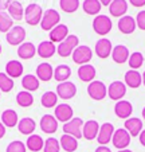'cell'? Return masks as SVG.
Wrapping results in <instances>:
<instances>
[{"instance_id": "1", "label": "cell", "mask_w": 145, "mask_h": 152, "mask_svg": "<svg viewBox=\"0 0 145 152\" xmlns=\"http://www.w3.org/2000/svg\"><path fill=\"white\" fill-rule=\"evenodd\" d=\"M43 18V10L39 4L31 3L24 8V20L30 26H36L40 23Z\"/></svg>"}, {"instance_id": "2", "label": "cell", "mask_w": 145, "mask_h": 152, "mask_svg": "<svg viewBox=\"0 0 145 152\" xmlns=\"http://www.w3.org/2000/svg\"><path fill=\"white\" fill-rule=\"evenodd\" d=\"M79 46V38L77 35H68L63 42H60L57 47V53L60 55V57L66 58V57H70L73 54L77 47Z\"/></svg>"}, {"instance_id": "3", "label": "cell", "mask_w": 145, "mask_h": 152, "mask_svg": "<svg viewBox=\"0 0 145 152\" xmlns=\"http://www.w3.org/2000/svg\"><path fill=\"white\" fill-rule=\"evenodd\" d=\"M60 22V15L57 10L50 8L43 12V18L40 20V27L43 31H51L54 27H57Z\"/></svg>"}, {"instance_id": "4", "label": "cell", "mask_w": 145, "mask_h": 152, "mask_svg": "<svg viewBox=\"0 0 145 152\" xmlns=\"http://www.w3.org/2000/svg\"><path fill=\"white\" fill-rule=\"evenodd\" d=\"M111 27H113V23H111V19L106 15H97L93 20V30L94 32H97L98 35H102L105 37L106 34L111 31Z\"/></svg>"}, {"instance_id": "5", "label": "cell", "mask_w": 145, "mask_h": 152, "mask_svg": "<svg viewBox=\"0 0 145 152\" xmlns=\"http://www.w3.org/2000/svg\"><path fill=\"white\" fill-rule=\"evenodd\" d=\"M82 126H83V120L79 117H73L70 121L63 124L62 131L66 135H70L73 137L78 139L82 137Z\"/></svg>"}, {"instance_id": "6", "label": "cell", "mask_w": 145, "mask_h": 152, "mask_svg": "<svg viewBox=\"0 0 145 152\" xmlns=\"http://www.w3.org/2000/svg\"><path fill=\"white\" fill-rule=\"evenodd\" d=\"M87 94L90 96L93 100L101 101L108 96V88L102 81H91L87 86Z\"/></svg>"}, {"instance_id": "7", "label": "cell", "mask_w": 145, "mask_h": 152, "mask_svg": "<svg viewBox=\"0 0 145 152\" xmlns=\"http://www.w3.org/2000/svg\"><path fill=\"white\" fill-rule=\"evenodd\" d=\"M130 137L132 136L129 135V132L125 128H119L114 131L113 137H111V143H113V145L117 149H125L130 144Z\"/></svg>"}, {"instance_id": "8", "label": "cell", "mask_w": 145, "mask_h": 152, "mask_svg": "<svg viewBox=\"0 0 145 152\" xmlns=\"http://www.w3.org/2000/svg\"><path fill=\"white\" fill-rule=\"evenodd\" d=\"M73 61L77 65H86L90 62V59L93 58V50L86 45H81L73 51Z\"/></svg>"}, {"instance_id": "9", "label": "cell", "mask_w": 145, "mask_h": 152, "mask_svg": "<svg viewBox=\"0 0 145 152\" xmlns=\"http://www.w3.org/2000/svg\"><path fill=\"white\" fill-rule=\"evenodd\" d=\"M7 42L11 46H20L26 39V30L22 26H14L6 35Z\"/></svg>"}, {"instance_id": "10", "label": "cell", "mask_w": 145, "mask_h": 152, "mask_svg": "<svg viewBox=\"0 0 145 152\" xmlns=\"http://www.w3.org/2000/svg\"><path fill=\"white\" fill-rule=\"evenodd\" d=\"M126 94V85L122 81H113L108 88V96L114 101L122 100Z\"/></svg>"}, {"instance_id": "11", "label": "cell", "mask_w": 145, "mask_h": 152, "mask_svg": "<svg viewBox=\"0 0 145 152\" xmlns=\"http://www.w3.org/2000/svg\"><path fill=\"white\" fill-rule=\"evenodd\" d=\"M57 94L62 100H70L77 94V86H75V83L70 82V81L60 82L57 86Z\"/></svg>"}, {"instance_id": "12", "label": "cell", "mask_w": 145, "mask_h": 152, "mask_svg": "<svg viewBox=\"0 0 145 152\" xmlns=\"http://www.w3.org/2000/svg\"><path fill=\"white\" fill-rule=\"evenodd\" d=\"M114 131L116 129H114L111 123H103L100 126V132H98V136H97V141L100 143V145H106L109 141H111Z\"/></svg>"}, {"instance_id": "13", "label": "cell", "mask_w": 145, "mask_h": 152, "mask_svg": "<svg viewBox=\"0 0 145 152\" xmlns=\"http://www.w3.org/2000/svg\"><path fill=\"white\" fill-rule=\"evenodd\" d=\"M111 51H113L111 42L109 39H106V38H101L95 43V54L101 59H106L109 55H111Z\"/></svg>"}, {"instance_id": "14", "label": "cell", "mask_w": 145, "mask_h": 152, "mask_svg": "<svg viewBox=\"0 0 145 152\" xmlns=\"http://www.w3.org/2000/svg\"><path fill=\"white\" fill-rule=\"evenodd\" d=\"M100 124L95 120H89L83 124L82 126V137H85L86 140H94L98 136L100 132Z\"/></svg>"}, {"instance_id": "15", "label": "cell", "mask_w": 145, "mask_h": 152, "mask_svg": "<svg viewBox=\"0 0 145 152\" xmlns=\"http://www.w3.org/2000/svg\"><path fill=\"white\" fill-rule=\"evenodd\" d=\"M114 113L118 118H129L130 115L133 113V106L129 101L126 100H119L116 102V106H114Z\"/></svg>"}, {"instance_id": "16", "label": "cell", "mask_w": 145, "mask_h": 152, "mask_svg": "<svg viewBox=\"0 0 145 152\" xmlns=\"http://www.w3.org/2000/svg\"><path fill=\"white\" fill-rule=\"evenodd\" d=\"M40 129L47 135L55 133L58 129V120L55 118V116L51 115H43L40 118Z\"/></svg>"}, {"instance_id": "17", "label": "cell", "mask_w": 145, "mask_h": 152, "mask_svg": "<svg viewBox=\"0 0 145 152\" xmlns=\"http://www.w3.org/2000/svg\"><path fill=\"white\" fill-rule=\"evenodd\" d=\"M73 113H74L73 112V108L68 104H59L55 108L54 116L60 123H67V121H70L73 118Z\"/></svg>"}, {"instance_id": "18", "label": "cell", "mask_w": 145, "mask_h": 152, "mask_svg": "<svg viewBox=\"0 0 145 152\" xmlns=\"http://www.w3.org/2000/svg\"><path fill=\"white\" fill-rule=\"evenodd\" d=\"M124 128L129 132V135L132 137H137L140 136L142 131V121L141 118L138 117H129L125 120V124H124Z\"/></svg>"}, {"instance_id": "19", "label": "cell", "mask_w": 145, "mask_h": 152, "mask_svg": "<svg viewBox=\"0 0 145 152\" xmlns=\"http://www.w3.org/2000/svg\"><path fill=\"white\" fill-rule=\"evenodd\" d=\"M48 37H50V40L52 43H60L68 37V27L66 24H58L57 27L51 30L48 32Z\"/></svg>"}, {"instance_id": "20", "label": "cell", "mask_w": 145, "mask_h": 152, "mask_svg": "<svg viewBox=\"0 0 145 152\" xmlns=\"http://www.w3.org/2000/svg\"><path fill=\"white\" fill-rule=\"evenodd\" d=\"M126 11H128V1L126 0H113L109 6V12L114 18L125 16Z\"/></svg>"}, {"instance_id": "21", "label": "cell", "mask_w": 145, "mask_h": 152, "mask_svg": "<svg viewBox=\"0 0 145 152\" xmlns=\"http://www.w3.org/2000/svg\"><path fill=\"white\" fill-rule=\"evenodd\" d=\"M78 78H79L82 82H89L90 83L91 81H94L95 78V74H97V70L93 65H81L78 67Z\"/></svg>"}, {"instance_id": "22", "label": "cell", "mask_w": 145, "mask_h": 152, "mask_svg": "<svg viewBox=\"0 0 145 152\" xmlns=\"http://www.w3.org/2000/svg\"><path fill=\"white\" fill-rule=\"evenodd\" d=\"M130 57V53H129L128 47L124 46V45H117L116 47H113V51H111V58L118 65H122Z\"/></svg>"}, {"instance_id": "23", "label": "cell", "mask_w": 145, "mask_h": 152, "mask_svg": "<svg viewBox=\"0 0 145 152\" xmlns=\"http://www.w3.org/2000/svg\"><path fill=\"white\" fill-rule=\"evenodd\" d=\"M137 24H136V19L132 16H129V15H125V16L119 18L118 20V30L122 34H132V32H134V30H136Z\"/></svg>"}, {"instance_id": "24", "label": "cell", "mask_w": 145, "mask_h": 152, "mask_svg": "<svg viewBox=\"0 0 145 152\" xmlns=\"http://www.w3.org/2000/svg\"><path fill=\"white\" fill-rule=\"evenodd\" d=\"M36 53L39 57L42 58H51L52 55L57 53V47H55V43H52L51 40H43L39 46L36 47Z\"/></svg>"}, {"instance_id": "25", "label": "cell", "mask_w": 145, "mask_h": 152, "mask_svg": "<svg viewBox=\"0 0 145 152\" xmlns=\"http://www.w3.org/2000/svg\"><path fill=\"white\" fill-rule=\"evenodd\" d=\"M17 129L22 135L30 136L34 133V131L36 129V123L34 121V118L31 117H23L17 123Z\"/></svg>"}, {"instance_id": "26", "label": "cell", "mask_w": 145, "mask_h": 152, "mask_svg": "<svg viewBox=\"0 0 145 152\" xmlns=\"http://www.w3.org/2000/svg\"><path fill=\"white\" fill-rule=\"evenodd\" d=\"M23 63L20 61H16V59H12V61H8L6 65V74L9 75V77L14 80V78H19L20 75L23 74Z\"/></svg>"}, {"instance_id": "27", "label": "cell", "mask_w": 145, "mask_h": 152, "mask_svg": "<svg viewBox=\"0 0 145 152\" xmlns=\"http://www.w3.org/2000/svg\"><path fill=\"white\" fill-rule=\"evenodd\" d=\"M36 77H38V80L43 81V82L50 81L54 77V69H52V66L47 62L40 63L39 66L36 67Z\"/></svg>"}, {"instance_id": "28", "label": "cell", "mask_w": 145, "mask_h": 152, "mask_svg": "<svg viewBox=\"0 0 145 152\" xmlns=\"http://www.w3.org/2000/svg\"><path fill=\"white\" fill-rule=\"evenodd\" d=\"M142 83V75L140 74L137 70H128L125 73V85L132 88V89H137Z\"/></svg>"}, {"instance_id": "29", "label": "cell", "mask_w": 145, "mask_h": 152, "mask_svg": "<svg viewBox=\"0 0 145 152\" xmlns=\"http://www.w3.org/2000/svg\"><path fill=\"white\" fill-rule=\"evenodd\" d=\"M35 54H36V47L31 42H23L17 47V55L22 59H31Z\"/></svg>"}, {"instance_id": "30", "label": "cell", "mask_w": 145, "mask_h": 152, "mask_svg": "<svg viewBox=\"0 0 145 152\" xmlns=\"http://www.w3.org/2000/svg\"><path fill=\"white\" fill-rule=\"evenodd\" d=\"M1 123L4 124L6 128H14L19 123V117H17V113L14 109H6L1 113Z\"/></svg>"}, {"instance_id": "31", "label": "cell", "mask_w": 145, "mask_h": 152, "mask_svg": "<svg viewBox=\"0 0 145 152\" xmlns=\"http://www.w3.org/2000/svg\"><path fill=\"white\" fill-rule=\"evenodd\" d=\"M8 15L12 18V20H16V22H20L22 19H24V8H23L22 3L14 0L11 6L8 7Z\"/></svg>"}, {"instance_id": "32", "label": "cell", "mask_w": 145, "mask_h": 152, "mask_svg": "<svg viewBox=\"0 0 145 152\" xmlns=\"http://www.w3.org/2000/svg\"><path fill=\"white\" fill-rule=\"evenodd\" d=\"M59 143H60V147L62 149H65L66 152H74L77 151L78 148V140L75 137L70 135H62V137L59 139Z\"/></svg>"}, {"instance_id": "33", "label": "cell", "mask_w": 145, "mask_h": 152, "mask_svg": "<svg viewBox=\"0 0 145 152\" xmlns=\"http://www.w3.org/2000/svg\"><path fill=\"white\" fill-rule=\"evenodd\" d=\"M26 147L30 149V151L38 152V151H40V149H43V147H44V140H43L39 135L32 133V135H30L28 139H27Z\"/></svg>"}, {"instance_id": "34", "label": "cell", "mask_w": 145, "mask_h": 152, "mask_svg": "<svg viewBox=\"0 0 145 152\" xmlns=\"http://www.w3.org/2000/svg\"><path fill=\"white\" fill-rule=\"evenodd\" d=\"M22 86L24 88V90H27L30 93L35 92L39 88V80L34 74H27L22 78Z\"/></svg>"}, {"instance_id": "35", "label": "cell", "mask_w": 145, "mask_h": 152, "mask_svg": "<svg viewBox=\"0 0 145 152\" xmlns=\"http://www.w3.org/2000/svg\"><path fill=\"white\" fill-rule=\"evenodd\" d=\"M83 11L87 15H100V11L102 8V4L100 3V0H85L82 4Z\"/></svg>"}, {"instance_id": "36", "label": "cell", "mask_w": 145, "mask_h": 152, "mask_svg": "<svg viewBox=\"0 0 145 152\" xmlns=\"http://www.w3.org/2000/svg\"><path fill=\"white\" fill-rule=\"evenodd\" d=\"M71 75V69L67 65H59L54 69V78L58 82H66Z\"/></svg>"}, {"instance_id": "37", "label": "cell", "mask_w": 145, "mask_h": 152, "mask_svg": "<svg viewBox=\"0 0 145 152\" xmlns=\"http://www.w3.org/2000/svg\"><path fill=\"white\" fill-rule=\"evenodd\" d=\"M16 102L22 108H28V106H31L34 104V97H32V94L30 92L22 90V92H19L16 94Z\"/></svg>"}, {"instance_id": "38", "label": "cell", "mask_w": 145, "mask_h": 152, "mask_svg": "<svg viewBox=\"0 0 145 152\" xmlns=\"http://www.w3.org/2000/svg\"><path fill=\"white\" fill-rule=\"evenodd\" d=\"M58 94L54 92H46L43 93L42 98H40V104H42L44 108H52V106H57V102H58Z\"/></svg>"}, {"instance_id": "39", "label": "cell", "mask_w": 145, "mask_h": 152, "mask_svg": "<svg viewBox=\"0 0 145 152\" xmlns=\"http://www.w3.org/2000/svg\"><path fill=\"white\" fill-rule=\"evenodd\" d=\"M14 27V20L6 11H0V32H8Z\"/></svg>"}, {"instance_id": "40", "label": "cell", "mask_w": 145, "mask_h": 152, "mask_svg": "<svg viewBox=\"0 0 145 152\" xmlns=\"http://www.w3.org/2000/svg\"><path fill=\"white\" fill-rule=\"evenodd\" d=\"M59 7L63 12L73 14L79 8V0H59Z\"/></svg>"}, {"instance_id": "41", "label": "cell", "mask_w": 145, "mask_h": 152, "mask_svg": "<svg viewBox=\"0 0 145 152\" xmlns=\"http://www.w3.org/2000/svg\"><path fill=\"white\" fill-rule=\"evenodd\" d=\"M14 80L6 73H0V92L8 93L14 89Z\"/></svg>"}, {"instance_id": "42", "label": "cell", "mask_w": 145, "mask_h": 152, "mask_svg": "<svg viewBox=\"0 0 145 152\" xmlns=\"http://www.w3.org/2000/svg\"><path fill=\"white\" fill-rule=\"evenodd\" d=\"M128 63H129V66H130L132 70H138L140 67L142 66V63H144V55L138 51L132 53L129 59H128Z\"/></svg>"}, {"instance_id": "43", "label": "cell", "mask_w": 145, "mask_h": 152, "mask_svg": "<svg viewBox=\"0 0 145 152\" xmlns=\"http://www.w3.org/2000/svg\"><path fill=\"white\" fill-rule=\"evenodd\" d=\"M59 149H60V143L58 139H54V137L46 139L44 147H43L44 152H59Z\"/></svg>"}, {"instance_id": "44", "label": "cell", "mask_w": 145, "mask_h": 152, "mask_svg": "<svg viewBox=\"0 0 145 152\" xmlns=\"http://www.w3.org/2000/svg\"><path fill=\"white\" fill-rule=\"evenodd\" d=\"M6 152H27L26 144L20 140H14L7 145Z\"/></svg>"}, {"instance_id": "45", "label": "cell", "mask_w": 145, "mask_h": 152, "mask_svg": "<svg viewBox=\"0 0 145 152\" xmlns=\"http://www.w3.org/2000/svg\"><path fill=\"white\" fill-rule=\"evenodd\" d=\"M136 24L140 30L145 31V11H140L136 18Z\"/></svg>"}, {"instance_id": "46", "label": "cell", "mask_w": 145, "mask_h": 152, "mask_svg": "<svg viewBox=\"0 0 145 152\" xmlns=\"http://www.w3.org/2000/svg\"><path fill=\"white\" fill-rule=\"evenodd\" d=\"M12 1H14V0H0V11L8 10V7L11 6Z\"/></svg>"}, {"instance_id": "47", "label": "cell", "mask_w": 145, "mask_h": 152, "mask_svg": "<svg viewBox=\"0 0 145 152\" xmlns=\"http://www.w3.org/2000/svg\"><path fill=\"white\" fill-rule=\"evenodd\" d=\"M129 3H130L133 7H144L145 0H129Z\"/></svg>"}, {"instance_id": "48", "label": "cell", "mask_w": 145, "mask_h": 152, "mask_svg": "<svg viewBox=\"0 0 145 152\" xmlns=\"http://www.w3.org/2000/svg\"><path fill=\"white\" fill-rule=\"evenodd\" d=\"M95 152H111V151H110V148H109V147H106V145H100V147H97Z\"/></svg>"}, {"instance_id": "49", "label": "cell", "mask_w": 145, "mask_h": 152, "mask_svg": "<svg viewBox=\"0 0 145 152\" xmlns=\"http://www.w3.org/2000/svg\"><path fill=\"white\" fill-rule=\"evenodd\" d=\"M138 139H140V143H141V145L145 147V129H142V131H141V133H140Z\"/></svg>"}, {"instance_id": "50", "label": "cell", "mask_w": 145, "mask_h": 152, "mask_svg": "<svg viewBox=\"0 0 145 152\" xmlns=\"http://www.w3.org/2000/svg\"><path fill=\"white\" fill-rule=\"evenodd\" d=\"M4 136H6V126H4V124L0 121V139H3Z\"/></svg>"}, {"instance_id": "51", "label": "cell", "mask_w": 145, "mask_h": 152, "mask_svg": "<svg viewBox=\"0 0 145 152\" xmlns=\"http://www.w3.org/2000/svg\"><path fill=\"white\" fill-rule=\"evenodd\" d=\"M111 1H113V0H100V3L102 4V6H108V7L110 6Z\"/></svg>"}, {"instance_id": "52", "label": "cell", "mask_w": 145, "mask_h": 152, "mask_svg": "<svg viewBox=\"0 0 145 152\" xmlns=\"http://www.w3.org/2000/svg\"><path fill=\"white\" fill-rule=\"evenodd\" d=\"M118 152H133V151H130V149H128V148H125V149H119Z\"/></svg>"}, {"instance_id": "53", "label": "cell", "mask_w": 145, "mask_h": 152, "mask_svg": "<svg viewBox=\"0 0 145 152\" xmlns=\"http://www.w3.org/2000/svg\"><path fill=\"white\" fill-rule=\"evenodd\" d=\"M142 83H144V86H145V72L142 73Z\"/></svg>"}, {"instance_id": "54", "label": "cell", "mask_w": 145, "mask_h": 152, "mask_svg": "<svg viewBox=\"0 0 145 152\" xmlns=\"http://www.w3.org/2000/svg\"><path fill=\"white\" fill-rule=\"evenodd\" d=\"M142 117L145 118V106H144V109H142Z\"/></svg>"}, {"instance_id": "55", "label": "cell", "mask_w": 145, "mask_h": 152, "mask_svg": "<svg viewBox=\"0 0 145 152\" xmlns=\"http://www.w3.org/2000/svg\"><path fill=\"white\" fill-rule=\"evenodd\" d=\"M0 54H1V45H0Z\"/></svg>"}, {"instance_id": "56", "label": "cell", "mask_w": 145, "mask_h": 152, "mask_svg": "<svg viewBox=\"0 0 145 152\" xmlns=\"http://www.w3.org/2000/svg\"><path fill=\"white\" fill-rule=\"evenodd\" d=\"M0 93H1V92H0Z\"/></svg>"}]
</instances>
